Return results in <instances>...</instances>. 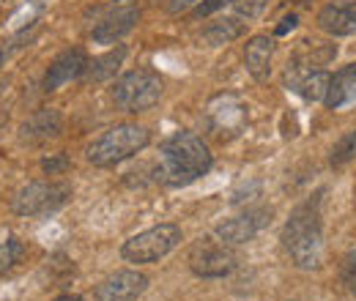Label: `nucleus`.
Segmentation results:
<instances>
[{
    "label": "nucleus",
    "instance_id": "obj_1",
    "mask_svg": "<svg viewBox=\"0 0 356 301\" xmlns=\"http://www.w3.org/2000/svg\"><path fill=\"white\" fill-rule=\"evenodd\" d=\"M211 162L214 156L197 134L176 131L159 148V165L154 168V181L165 186H189L211 170Z\"/></svg>",
    "mask_w": 356,
    "mask_h": 301
},
{
    "label": "nucleus",
    "instance_id": "obj_2",
    "mask_svg": "<svg viewBox=\"0 0 356 301\" xmlns=\"http://www.w3.org/2000/svg\"><path fill=\"white\" fill-rule=\"evenodd\" d=\"M282 244L296 268L312 271L321 266L323 258V230H321V216L312 206L296 209L293 216L282 227Z\"/></svg>",
    "mask_w": 356,
    "mask_h": 301
},
{
    "label": "nucleus",
    "instance_id": "obj_3",
    "mask_svg": "<svg viewBox=\"0 0 356 301\" xmlns=\"http://www.w3.org/2000/svg\"><path fill=\"white\" fill-rule=\"evenodd\" d=\"M151 134L145 127L137 124H118L113 129H107L104 134H99L93 143H88L86 148V159L96 168H110L118 165L124 159H129L134 154H140L148 145Z\"/></svg>",
    "mask_w": 356,
    "mask_h": 301
},
{
    "label": "nucleus",
    "instance_id": "obj_4",
    "mask_svg": "<svg viewBox=\"0 0 356 301\" xmlns=\"http://www.w3.org/2000/svg\"><path fill=\"white\" fill-rule=\"evenodd\" d=\"M162 90H165V83L159 74L148 69H134V72H127L121 80H115L113 101L124 113H145L162 99Z\"/></svg>",
    "mask_w": 356,
    "mask_h": 301
},
{
    "label": "nucleus",
    "instance_id": "obj_5",
    "mask_svg": "<svg viewBox=\"0 0 356 301\" xmlns=\"http://www.w3.org/2000/svg\"><path fill=\"white\" fill-rule=\"evenodd\" d=\"M72 197V186L60 181H33L22 186L14 197V214L19 216H49L60 211Z\"/></svg>",
    "mask_w": 356,
    "mask_h": 301
},
{
    "label": "nucleus",
    "instance_id": "obj_6",
    "mask_svg": "<svg viewBox=\"0 0 356 301\" xmlns=\"http://www.w3.org/2000/svg\"><path fill=\"white\" fill-rule=\"evenodd\" d=\"M181 244V227L178 225H156L151 230H143L132 236L129 241H124L121 255L129 263H154V260L165 258L168 252H173Z\"/></svg>",
    "mask_w": 356,
    "mask_h": 301
},
{
    "label": "nucleus",
    "instance_id": "obj_7",
    "mask_svg": "<svg viewBox=\"0 0 356 301\" xmlns=\"http://www.w3.org/2000/svg\"><path fill=\"white\" fill-rule=\"evenodd\" d=\"M189 268L197 274V277H206V279H220V277H227L238 263H236V252L227 247V244H220V241H211V238H200L192 250H189Z\"/></svg>",
    "mask_w": 356,
    "mask_h": 301
},
{
    "label": "nucleus",
    "instance_id": "obj_8",
    "mask_svg": "<svg viewBox=\"0 0 356 301\" xmlns=\"http://www.w3.org/2000/svg\"><path fill=\"white\" fill-rule=\"evenodd\" d=\"M148 291V277L140 271H115L96 285L93 301H137Z\"/></svg>",
    "mask_w": 356,
    "mask_h": 301
},
{
    "label": "nucleus",
    "instance_id": "obj_9",
    "mask_svg": "<svg viewBox=\"0 0 356 301\" xmlns=\"http://www.w3.org/2000/svg\"><path fill=\"white\" fill-rule=\"evenodd\" d=\"M268 219H271V209H250L247 214L220 222L217 236L225 244H244V241H252L266 227Z\"/></svg>",
    "mask_w": 356,
    "mask_h": 301
},
{
    "label": "nucleus",
    "instance_id": "obj_10",
    "mask_svg": "<svg viewBox=\"0 0 356 301\" xmlns=\"http://www.w3.org/2000/svg\"><path fill=\"white\" fill-rule=\"evenodd\" d=\"M86 66H88V55H86L83 47H72V49L60 52V55L49 63V69H47L44 90L47 93H52V90H60L63 86H69L72 80L83 77Z\"/></svg>",
    "mask_w": 356,
    "mask_h": 301
},
{
    "label": "nucleus",
    "instance_id": "obj_11",
    "mask_svg": "<svg viewBox=\"0 0 356 301\" xmlns=\"http://www.w3.org/2000/svg\"><path fill=\"white\" fill-rule=\"evenodd\" d=\"M318 28L332 36L356 33V0H334L318 11Z\"/></svg>",
    "mask_w": 356,
    "mask_h": 301
},
{
    "label": "nucleus",
    "instance_id": "obj_12",
    "mask_svg": "<svg viewBox=\"0 0 356 301\" xmlns=\"http://www.w3.org/2000/svg\"><path fill=\"white\" fill-rule=\"evenodd\" d=\"M137 22H140V8H134V6L115 8L102 22H96V28H93L90 36H93L96 44H115L118 39H124Z\"/></svg>",
    "mask_w": 356,
    "mask_h": 301
},
{
    "label": "nucleus",
    "instance_id": "obj_13",
    "mask_svg": "<svg viewBox=\"0 0 356 301\" xmlns=\"http://www.w3.org/2000/svg\"><path fill=\"white\" fill-rule=\"evenodd\" d=\"M63 131V118L58 110H39L36 115H31L22 129H19V140L28 143V145H42V143H49L55 137H60Z\"/></svg>",
    "mask_w": 356,
    "mask_h": 301
},
{
    "label": "nucleus",
    "instance_id": "obj_14",
    "mask_svg": "<svg viewBox=\"0 0 356 301\" xmlns=\"http://www.w3.org/2000/svg\"><path fill=\"white\" fill-rule=\"evenodd\" d=\"M271 58H274V39L266 33H258L247 42L244 49V63H247V72L252 74V80L258 83H266L268 74H271Z\"/></svg>",
    "mask_w": 356,
    "mask_h": 301
},
{
    "label": "nucleus",
    "instance_id": "obj_15",
    "mask_svg": "<svg viewBox=\"0 0 356 301\" xmlns=\"http://www.w3.org/2000/svg\"><path fill=\"white\" fill-rule=\"evenodd\" d=\"M326 107L329 110H346L356 104V63L340 69L332 83H329V93H326Z\"/></svg>",
    "mask_w": 356,
    "mask_h": 301
},
{
    "label": "nucleus",
    "instance_id": "obj_16",
    "mask_svg": "<svg viewBox=\"0 0 356 301\" xmlns=\"http://www.w3.org/2000/svg\"><path fill=\"white\" fill-rule=\"evenodd\" d=\"M124 58H127V47L118 44L115 49H110V52H104V55L88 60V66L83 72V80L86 83H104V80L115 77V72L124 66Z\"/></svg>",
    "mask_w": 356,
    "mask_h": 301
},
{
    "label": "nucleus",
    "instance_id": "obj_17",
    "mask_svg": "<svg viewBox=\"0 0 356 301\" xmlns=\"http://www.w3.org/2000/svg\"><path fill=\"white\" fill-rule=\"evenodd\" d=\"M241 33H244V22H238L236 17H227V19H220V22H211L203 31V42L209 47H222V44L236 42Z\"/></svg>",
    "mask_w": 356,
    "mask_h": 301
},
{
    "label": "nucleus",
    "instance_id": "obj_18",
    "mask_svg": "<svg viewBox=\"0 0 356 301\" xmlns=\"http://www.w3.org/2000/svg\"><path fill=\"white\" fill-rule=\"evenodd\" d=\"M329 83H332V77L326 74V72H310L299 86V96L305 99V101H323L326 99V93H329Z\"/></svg>",
    "mask_w": 356,
    "mask_h": 301
},
{
    "label": "nucleus",
    "instance_id": "obj_19",
    "mask_svg": "<svg viewBox=\"0 0 356 301\" xmlns=\"http://www.w3.org/2000/svg\"><path fill=\"white\" fill-rule=\"evenodd\" d=\"M25 255V247L19 238H8L6 244H0V277L8 274L19 260Z\"/></svg>",
    "mask_w": 356,
    "mask_h": 301
},
{
    "label": "nucleus",
    "instance_id": "obj_20",
    "mask_svg": "<svg viewBox=\"0 0 356 301\" xmlns=\"http://www.w3.org/2000/svg\"><path fill=\"white\" fill-rule=\"evenodd\" d=\"M354 154H356V131H348L346 137H340V140L334 143L329 162H332V168H343Z\"/></svg>",
    "mask_w": 356,
    "mask_h": 301
},
{
    "label": "nucleus",
    "instance_id": "obj_21",
    "mask_svg": "<svg viewBox=\"0 0 356 301\" xmlns=\"http://www.w3.org/2000/svg\"><path fill=\"white\" fill-rule=\"evenodd\" d=\"M69 168H72V162H69L66 154H52V156L42 159V170H44L47 175H63Z\"/></svg>",
    "mask_w": 356,
    "mask_h": 301
},
{
    "label": "nucleus",
    "instance_id": "obj_22",
    "mask_svg": "<svg viewBox=\"0 0 356 301\" xmlns=\"http://www.w3.org/2000/svg\"><path fill=\"white\" fill-rule=\"evenodd\" d=\"M340 271H343V282H346V288H348L351 293H356V250L343 258V268H340Z\"/></svg>",
    "mask_w": 356,
    "mask_h": 301
},
{
    "label": "nucleus",
    "instance_id": "obj_23",
    "mask_svg": "<svg viewBox=\"0 0 356 301\" xmlns=\"http://www.w3.org/2000/svg\"><path fill=\"white\" fill-rule=\"evenodd\" d=\"M233 3H238V0H200L195 8V17H209V14L222 11L225 6H233Z\"/></svg>",
    "mask_w": 356,
    "mask_h": 301
},
{
    "label": "nucleus",
    "instance_id": "obj_24",
    "mask_svg": "<svg viewBox=\"0 0 356 301\" xmlns=\"http://www.w3.org/2000/svg\"><path fill=\"white\" fill-rule=\"evenodd\" d=\"M264 8H266V0H238V14L247 17V19L258 17Z\"/></svg>",
    "mask_w": 356,
    "mask_h": 301
},
{
    "label": "nucleus",
    "instance_id": "obj_25",
    "mask_svg": "<svg viewBox=\"0 0 356 301\" xmlns=\"http://www.w3.org/2000/svg\"><path fill=\"white\" fill-rule=\"evenodd\" d=\"M296 25H299V17H296V14H288V17H282V22L274 28V36H288L291 31H296Z\"/></svg>",
    "mask_w": 356,
    "mask_h": 301
},
{
    "label": "nucleus",
    "instance_id": "obj_26",
    "mask_svg": "<svg viewBox=\"0 0 356 301\" xmlns=\"http://www.w3.org/2000/svg\"><path fill=\"white\" fill-rule=\"evenodd\" d=\"M197 0H170V14H181V11H186V8H192Z\"/></svg>",
    "mask_w": 356,
    "mask_h": 301
},
{
    "label": "nucleus",
    "instance_id": "obj_27",
    "mask_svg": "<svg viewBox=\"0 0 356 301\" xmlns=\"http://www.w3.org/2000/svg\"><path fill=\"white\" fill-rule=\"evenodd\" d=\"M55 301H83L80 296H60V299H55Z\"/></svg>",
    "mask_w": 356,
    "mask_h": 301
},
{
    "label": "nucleus",
    "instance_id": "obj_28",
    "mask_svg": "<svg viewBox=\"0 0 356 301\" xmlns=\"http://www.w3.org/2000/svg\"><path fill=\"white\" fill-rule=\"evenodd\" d=\"M0 66H3V52H0Z\"/></svg>",
    "mask_w": 356,
    "mask_h": 301
}]
</instances>
